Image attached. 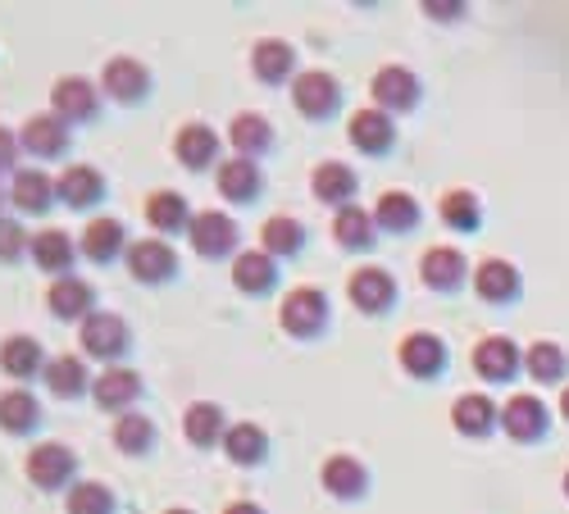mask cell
Masks as SVG:
<instances>
[{
    "label": "cell",
    "mask_w": 569,
    "mask_h": 514,
    "mask_svg": "<svg viewBox=\"0 0 569 514\" xmlns=\"http://www.w3.org/2000/svg\"><path fill=\"white\" fill-rule=\"evenodd\" d=\"M187 242L192 250L201 255V260H238V242H242V228L232 215L223 210H196L192 228H187Z\"/></svg>",
    "instance_id": "3"
},
{
    "label": "cell",
    "mask_w": 569,
    "mask_h": 514,
    "mask_svg": "<svg viewBox=\"0 0 569 514\" xmlns=\"http://www.w3.org/2000/svg\"><path fill=\"white\" fill-rule=\"evenodd\" d=\"M420 219H424V210H420V200L410 192H383L378 205H374V223L383 228V233L410 237L420 228Z\"/></svg>",
    "instance_id": "37"
},
{
    "label": "cell",
    "mask_w": 569,
    "mask_h": 514,
    "mask_svg": "<svg viewBox=\"0 0 569 514\" xmlns=\"http://www.w3.org/2000/svg\"><path fill=\"white\" fill-rule=\"evenodd\" d=\"M192 205L183 192H150L146 196V223L155 228V237H178V233H187L192 228Z\"/></svg>",
    "instance_id": "27"
},
{
    "label": "cell",
    "mask_w": 569,
    "mask_h": 514,
    "mask_svg": "<svg viewBox=\"0 0 569 514\" xmlns=\"http://www.w3.org/2000/svg\"><path fill=\"white\" fill-rule=\"evenodd\" d=\"M474 369H479L483 382H510L524 369V351L510 338H483L479 351H474Z\"/></svg>",
    "instance_id": "24"
},
{
    "label": "cell",
    "mask_w": 569,
    "mask_h": 514,
    "mask_svg": "<svg viewBox=\"0 0 569 514\" xmlns=\"http://www.w3.org/2000/svg\"><path fill=\"white\" fill-rule=\"evenodd\" d=\"M183 432H187V442L201 446V451L223 446V432H228L223 405H215V401H192L187 415H183Z\"/></svg>",
    "instance_id": "36"
},
{
    "label": "cell",
    "mask_w": 569,
    "mask_h": 514,
    "mask_svg": "<svg viewBox=\"0 0 569 514\" xmlns=\"http://www.w3.org/2000/svg\"><path fill=\"white\" fill-rule=\"evenodd\" d=\"M347 296L360 315H387L392 310V301H397V278L378 269V265H365V269H355L347 278Z\"/></svg>",
    "instance_id": "10"
},
{
    "label": "cell",
    "mask_w": 569,
    "mask_h": 514,
    "mask_svg": "<svg viewBox=\"0 0 569 514\" xmlns=\"http://www.w3.org/2000/svg\"><path fill=\"white\" fill-rule=\"evenodd\" d=\"M278 323L296 342L319 338V332L328 328V296L319 287H292L278 305Z\"/></svg>",
    "instance_id": "2"
},
{
    "label": "cell",
    "mask_w": 569,
    "mask_h": 514,
    "mask_svg": "<svg viewBox=\"0 0 569 514\" xmlns=\"http://www.w3.org/2000/svg\"><path fill=\"white\" fill-rule=\"evenodd\" d=\"M437 215H443L447 228H456V233H479L483 228V205L474 192H464V187H451L443 196V205H437Z\"/></svg>",
    "instance_id": "42"
},
{
    "label": "cell",
    "mask_w": 569,
    "mask_h": 514,
    "mask_svg": "<svg viewBox=\"0 0 569 514\" xmlns=\"http://www.w3.org/2000/svg\"><path fill=\"white\" fill-rule=\"evenodd\" d=\"M251 73H255V78H261L265 87L288 83L292 73H296V46L282 41V37L255 41V50H251Z\"/></svg>",
    "instance_id": "28"
},
{
    "label": "cell",
    "mask_w": 569,
    "mask_h": 514,
    "mask_svg": "<svg viewBox=\"0 0 569 514\" xmlns=\"http://www.w3.org/2000/svg\"><path fill=\"white\" fill-rule=\"evenodd\" d=\"M23 469H28V478L41 492H64V487H73V474H77V451L64 442H37Z\"/></svg>",
    "instance_id": "6"
},
{
    "label": "cell",
    "mask_w": 569,
    "mask_h": 514,
    "mask_svg": "<svg viewBox=\"0 0 569 514\" xmlns=\"http://www.w3.org/2000/svg\"><path fill=\"white\" fill-rule=\"evenodd\" d=\"M560 415H565V424H569V388L560 392Z\"/></svg>",
    "instance_id": "49"
},
{
    "label": "cell",
    "mask_w": 569,
    "mask_h": 514,
    "mask_svg": "<svg viewBox=\"0 0 569 514\" xmlns=\"http://www.w3.org/2000/svg\"><path fill=\"white\" fill-rule=\"evenodd\" d=\"M219 150H223V137L215 133L210 123H187V127H178V137H173V156L183 169L192 173H205L215 160H219ZM223 164V160H219Z\"/></svg>",
    "instance_id": "16"
},
{
    "label": "cell",
    "mask_w": 569,
    "mask_h": 514,
    "mask_svg": "<svg viewBox=\"0 0 569 514\" xmlns=\"http://www.w3.org/2000/svg\"><path fill=\"white\" fill-rule=\"evenodd\" d=\"M128 278L142 282V287H165V282L178 278V250L165 237H142L128 246Z\"/></svg>",
    "instance_id": "4"
},
{
    "label": "cell",
    "mask_w": 569,
    "mask_h": 514,
    "mask_svg": "<svg viewBox=\"0 0 569 514\" xmlns=\"http://www.w3.org/2000/svg\"><path fill=\"white\" fill-rule=\"evenodd\" d=\"M56 192H60V205H69V210H92V205L106 200V173L92 164H69L56 178Z\"/></svg>",
    "instance_id": "22"
},
{
    "label": "cell",
    "mask_w": 569,
    "mask_h": 514,
    "mask_svg": "<svg viewBox=\"0 0 569 514\" xmlns=\"http://www.w3.org/2000/svg\"><path fill=\"white\" fill-rule=\"evenodd\" d=\"M165 514H196V510H187V505H169Z\"/></svg>",
    "instance_id": "50"
},
{
    "label": "cell",
    "mask_w": 569,
    "mask_h": 514,
    "mask_svg": "<svg viewBox=\"0 0 569 514\" xmlns=\"http://www.w3.org/2000/svg\"><path fill=\"white\" fill-rule=\"evenodd\" d=\"M114 446L123 455H146L155 446V419L142 415V409H128V415L114 419Z\"/></svg>",
    "instance_id": "43"
},
{
    "label": "cell",
    "mask_w": 569,
    "mask_h": 514,
    "mask_svg": "<svg viewBox=\"0 0 569 514\" xmlns=\"http://www.w3.org/2000/svg\"><path fill=\"white\" fill-rule=\"evenodd\" d=\"M420 278H424L428 292L451 296V292L464 287V278H470V260H464L456 246H428L424 260H420Z\"/></svg>",
    "instance_id": "15"
},
{
    "label": "cell",
    "mask_w": 569,
    "mask_h": 514,
    "mask_svg": "<svg viewBox=\"0 0 569 514\" xmlns=\"http://www.w3.org/2000/svg\"><path fill=\"white\" fill-rule=\"evenodd\" d=\"M100 91H106L110 100H119V106H137V100L150 96V69L133 56H114V60H106V69H100Z\"/></svg>",
    "instance_id": "9"
},
{
    "label": "cell",
    "mask_w": 569,
    "mask_h": 514,
    "mask_svg": "<svg viewBox=\"0 0 569 514\" xmlns=\"http://www.w3.org/2000/svg\"><path fill=\"white\" fill-rule=\"evenodd\" d=\"M92 401L106 409V415H128L137 401H142V374L137 369H128V365H110V369H100L96 382H92Z\"/></svg>",
    "instance_id": "8"
},
{
    "label": "cell",
    "mask_w": 569,
    "mask_h": 514,
    "mask_svg": "<svg viewBox=\"0 0 569 514\" xmlns=\"http://www.w3.org/2000/svg\"><path fill=\"white\" fill-rule=\"evenodd\" d=\"M77 342H83V355L100 359V365L110 369L133 351V328H128V319L114 315V310H96L87 323H77Z\"/></svg>",
    "instance_id": "1"
},
{
    "label": "cell",
    "mask_w": 569,
    "mask_h": 514,
    "mask_svg": "<svg viewBox=\"0 0 569 514\" xmlns=\"http://www.w3.org/2000/svg\"><path fill=\"white\" fill-rule=\"evenodd\" d=\"M310 192H315V200L319 205H355V192H360V183H355V169L351 164H342V160H324V164H315V173H310Z\"/></svg>",
    "instance_id": "31"
},
{
    "label": "cell",
    "mask_w": 569,
    "mask_h": 514,
    "mask_svg": "<svg viewBox=\"0 0 569 514\" xmlns=\"http://www.w3.org/2000/svg\"><path fill=\"white\" fill-rule=\"evenodd\" d=\"M46 382V392L50 396H60V401H77V396H92V374H87V359L83 355H50V365L41 374Z\"/></svg>",
    "instance_id": "19"
},
{
    "label": "cell",
    "mask_w": 569,
    "mask_h": 514,
    "mask_svg": "<svg viewBox=\"0 0 569 514\" xmlns=\"http://www.w3.org/2000/svg\"><path fill=\"white\" fill-rule=\"evenodd\" d=\"M60 200L56 192V178L41 173V169H14L10 178V205L19 215H46L50 205Z\"/></svg>",
    "instance_id": "21"
},
{
    "label": "cell",
    "mask_w": 569,
    "mask_h": 514,
    "mask_svg": "<svg viewBox=\"0 0 569 514\" xmlns=\"http://www.w3.org/2000/svg\"><path fill=\"white\" fill-rule=\"evenodd\" d=\"M77 242L69 233H60V228H41V233L33 237V265L50 278H69L73 273V260H77Z\"/></svg>",
    "instance_id": "34"
},
{
    "label": "cell",
    "mask_w": 569,
    "mask_h": 514,
    "mask_svg": "<svg viewBox=\"0 0 569 514\" xmlns=\"http://www.w3.org/2000/svg\"><path fill=\"white\" fill-rule=\"evenodd\" d=\"M28 250H33L28 228H23L19 219H5V215H0V265H19Z\"/></svg>",
    "instance_id": "45"
},
{
    "label": "cell",
    "mask_w": 569,
    "mask_h": 514,
    "mask_svg": "<svg viewBox=\"0 0 569 514\" xmlns=\"http://www.w3.org/2000/svg\"><path fill=\"white\" fill-rule=\"evenodd\" d=\"M46 305H50V315L64 319V323H87L96 315V287L87 278H50V287H46Z\"/></svg>",
    "instance_id": "11"
},
{
    "label": "cell",
    "mask_w": 569,
    "mask_h": 514,
    "mask_svg": "<svg viewBox=\"0 0 569 514\" xmlns=\"http://www.w3.org/2000/svg\"><path fill=\"white\" fill-rule=\"evenodd\" d=\"M41 428V401L28 388H10L0 392V432L10 437H28Z\"/></svg>",
    "instance_id": "38"
},
{
    "label": "cell",
    "mask_w": 569,
    "mask_h": 514,
    "mask_svg": "<svg viewBox=\"0 0 569 514\" xmlns=\"http://www.w3.org/2000/svg\"><path fill=\"white\" fill-rule=\"evenodd\" d=\"M347 137H351V146L360 150V156H387L392 142H397V123L383 110H355L351 123H347Z\"/></svg>",
    "instance_id": "20"
},
{
    "label": "cell",
    "mask_w": 569,
    "mask_h": 514,
    "mask_svg": "<svg viewBox=\"0 0 569 514\" xmlns=\"http://www.w3.org/2000/svg\"><path fill=\"white\" fill-rule=\"evenodd\" d=\"M5 200H10V192H0V205H5Z\"/></svg>",
    "instance_id": "51"
},
{
    "label": "cell",
    "mask_w": 569,
    "mask_h": 514,
    "mask_svg": "<svg viewBox=\"0 0 569 514\" xmlns=\"http://www.w3.org/2000/svg\"><path fill=\"white\" fill-rule=\"evenodd\" d=\"M524 374L533 382H560L569 374V359H565V351L556 342H533L524 351Z\"/></svg>",
    "instance_id": "44"
},
{
    "label": "cell",
    "mask_w": 569,
    "mask_h": 514,
    "mask_svg": "<svg viewBox=\"0 0 569 514\" xmlns=\"http://www.w3.org/2000/svg\"><path fill=\"white\" fill-rule=\"evenodd\" d=\"M401 369L410 378H443L447 374V342L437 332H410L401 342Z\"/></svg>",
    "instance_id": "18"
},
{
    "label": "cell",
    "mask_w": 569,
    "mask_h": 514,
    "mask_svg": "<svg viewBox=\"0 0 569 514\" xmlns=\"http://www.w3.org/2000/svg\"><path fill=\"white\" fill-rule=\"evenodd\" d=\"M261 250L274 255V260H292V255L305 250V228L292 215H269L261 228Z\"/></svg>",
    "instance_id": "39"
},
{
    "label": "cell",
    "mask_w": 569,
    "mask_h": 514,
    "mask_svg": "<svg viewBox=\"0 0 569 514\" xmlns=\"http://www.w3.org/2000/svg\"><path fill=\"white\" fill-rule=\"evenodd\" d=\"M228 146L238 150L242 160L261 164V156H269V146H274V123L265 114H255V110H242L228 123Z\"/></svg>",
    "instance_id": "33"
},
{
    "label": "cell",
    "mask_w": 569,
    "mask_h": 514,
    "mask_svg": "<svg viewBox=\"0 0 569 514\" xmlns=\"http://www.w3.org/2000/svg\"><path fill=\"white\" fill-rule=\"evenodd\" d=\"M19 146L23 156H37V160H60L69 150V123L60 114H33L28 123L19 127Z\"/></svg>",
    "instance_id": "13"
},
{
    "label": "cell",
    "mask_w": 569,
    "mask_h": 514,
    "mask_svg": "<svg viewBox=\"0 0 569 514\" xmlns=\"http://www.w3.org/2000/svg\"><path fill=\"white\" fill-rule=\"evenodd\" d=\"M23 156V146H19V133H10V127H0V173L14 169Z\"/></svg>",
    "instance_id": "46"
},
{
    "label": "cell",
    "mask_w": 569,
    "mask_h": 514,
    "mask_svg": "<svg viewBox=\"0 0 569 514\" xmlns=\"http://www.w3.org/2000/svg\"><path fill=\"white\" fill-rule=\"evenodd\" d=\"M451 424L460 437H487L497 424H501V409L487 401V396H460L451 405Z\"/></svg>",
    "instance_id": "40"
},
{
    "label": "cell",
    "mask_w": 569,
    "mask_h": 514,
    "mask_svg": "<svg viewBox=\"0 0 569 514\" xmlns=\"http://www.w3.org/2000/svg\"><path fill=\"white\" fill-rule=\"evenodd\" d=\"M474 292L487 305H514V301H520V292H524V278H520V269H514L510 260H483L474 269Z\"/></svg>",
    "instance_id": "23"
},
{
    "label": "cell",
    "mask_w": 569,
    "mask_h": 514,
    "mask_svg": "<svg viewBox=\"0 0 569 514\" xmlns=\"http://www.w3.org/2000/svg\"><path fill=\"white\" fill-rule=\"evenodd\" d=\"M232 287L242 296H269L278 287V260L265 250H238V260H232Z\"/></svg>",
    "instance_id": "29"
},
{
    "label": "cell",
    "mask_w": 569,
    "mask_h": 514,
    "mask_svg": "<svg viewBox=\"0 0 569 514\" xmlns=\"http://www.w3.org/2000/svg\"><path fill=\"white\" fill-rule=\"evenodd\" d=\"M370 91H374V110H383V114H410L420 106V96H424V87H420V78L410 69H401V64H383L378 73H374V83H370Z\"/></svg>",
    "instance_id": "7"
},
{
    "label": "cell",
    "mask_w": 569,
    "mask_h": 514,
    "mask_svg": "<svg viewBox=\"0 0 569 514\" xmlns=\"http://www.w3.org/2000/svg\"><path fill=\"white\" fill-rule=\"evenodd\" d=\"M547 405H542L537 396H510L506 409H501V428L510 442H537V437H547Z\"/></svg>",
    "instance_id": "26"
},
{
    "label": "cell",
    "mask_w": 569,
    "mask_h": 514,
    "mask_svg": "<svg viewBox=\"0 0 569 514\" xmlns=\"http://www.w3.org/2000/svg\"><path fill=\"white\" fill-rule=\"evenodd\" d=\"M100 110V83L92 78H60L56 87H50V114H60L64 123H87L96 119Z\"/></svg>",
    "instance_id": "12"
},
{
    "label": "cell",
    "mask_w": 569,
    "mask_h": 514,
    "mask_svg": "<svg viewBox=\"0 0 569 514\" xmlns=\"http://www.w3.org/2000/svg\"><path fill=\"white\" fill-rule=\"evenodd\" d=\"M261 192H265V173L255 160L232 156L219 164V196L228 205H251V200H261Z\"/></svg>",
    "instance_id": "30"
},
{
    "label": "cell",
    "mask_w": 569,
    "mask_h": 514,
    "mask_svg": "<svg viewBox=\"0 0 569 514\" xmlns=\"http://www.w3.org/2000/svg\"><path fill=\"white\" fill-rule=\"evenodd\" d=\"M64 510L69 514H119V497L100 478H83V482L69 487Z\"/></svg>",
    "instance_id": "41"
},
{
    "label": "cell",
    "mask_w": 569,
    "mask_h": 514,
    "mask_svg": "<svg viewBox=\"0 0 569 514\" xmlns=\"http://www.w3.org/2000/svg\"><path fill=\"white\" fill-rule=\"evenodd\" d=\"M292 106L305 119L324 123V119H332L342 110V83L332 78V73H324V69H305V73H296V78H292Z\"/></svg>",
    "instance_id": "5"
},
{
    "label": "cell",
    "mask_w": 569,
    "mask_h": 514,
    "mask_svg": "<svg viewBox=\"0 0 569 514\" xmlns=\"http://www.w3.org/2000/svg\"><path fill=\"white\" fill-rule=\"evenodd\" d=\"M128 246H133V242H128V228L119 219H110V215L87 219L83 237H77V250H83L92 265H114L119 255H128Z\"/></svg>",
    "instance_id": "14"
},
{
    "label": "cell",
    "mask_w": 569,
    "mask_h": 514,
    "mask_svg": "<svg viewBox=\"0 0 569 514\" xmlns=\"http://www.w3.org/2000/svg\"><path fill=\"white\" fill-rule=\"evenodd\" d=\"M428 19H443V23H451V19H460V10L464 5H456V0H428Z\"/></svg>",
    "instance_id": "47"
},
{
    "label": "cell",
    "mask_w": 569,
    "mask_h": 514,
    "mask_svg": "<svg viewBox=\"0 0 569 514\" xmlns=\"http://www.w3.org/2000/svg\"><path fill=\"white\" fill-rule=\"evenodd\" d=\"M565 497H569V474H565Z\"/></svg>",
    "instance_id": "52"
},
{
    "label": "cell",
    "mask_w": 569,
    "mask_h": 514,
    "mask_svg": "<svg viewBox=\"0 0 569 514\" xmlns=\"http://www.w3.org/2000/svg\"><path fill=\"white\" fill-rule=\"evenodd\" d=\"M319 482H324L328 497H338V501H360V497L370 492V469L360 465L355 455H328L324 469H319Z\"/></svg>",
    "instance_id": "25"
},
{
    "label": "cell",
    "mask_w": 569,
    "mask_h": 514,
    "mask_svg": "<svg viewBox=\"0 0 569 514\" xmlns=\"http://www.w3.org/2000/svg\"><path fill=\"white\" fill-rule=\"evenodd\" d=\"M223 514H265V505H255V501H228Z\"/></svg>",
    "instance_id": "48"
},
{
    "label": "cell",
    "mask_w": 569,
    "mask_h": 514,
    "mask_svg": "<svg viewBox=\"0 0 569 514\" xmlns=\"http://www.w3.org/2000/svg\"><path fill=\"white\" fill-rule=\"evenodd\" d=\"M223 455H228L238 469L265 465V455H269V432H265L261 424H251V419L228 424V432H223Z\"/></svg>",
    "instance_id": "32"
},
{
    "label": "cell",
    "mask_w": 569,
    "mask_h": 514,
    "mask_svg": "<svg viewBox=\"0 0 569 514\" xmlns=\"http://www.w3.org/2000/svg\"><path fill=\"white\" fill-rule=\"evenodd\" d=\"M332 242L342 250H370L378 242V223H374V210L365 205H342L338 215H332Z\"/></svg>",
    "instance_id": "35"
},
{
    "label": "cell",
    "mask_w": 569,
    "mask_h": 514,
    "mask_svg": "<svg viewBox=\"0 0 569 514\" xmlns=\"http://www.w3.org/2000/svg\"><path fill=\"white\" fill-rule=\"evenodd\" d=\"M46 351L37 338H23V332H14V338L0 342V374L14 378V388H23V382H33L46 374Z\"/></svg>",
    "instance_id": "17"
}]
</instances>
